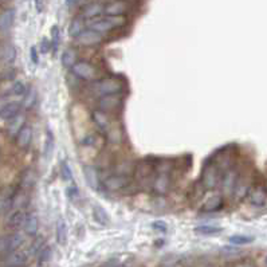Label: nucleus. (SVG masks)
<instances>
[{
  "label": "nucleus",
  "instance_id": "f03ea898",
  "mask_svg": "<svg viewBox=\"0 0 267 267\" xmlns=\"http://www.w3.org/2000/svg\"><path fill=\"white\" fill-rule=\"evenodd\" d=\"M221 172L220 166L217 165V162L208 161L204 166L202 173V184L206 189H215L216 185L220 183Z\"/></svg>",
  "mask_w": 267,
  "mask_h": 267
},
{
  "label": "nucleus",
  "instance_id": "f3484780",
  "mask_svg": "<svg viewBox=\"0 0 267 267\" xmlns=\"http://www.w3.org/2000/svg\"><path fill=\"white\" fill-rule=\"evenodd\" d=\"M249 199L250 203L254 204V206H263L266 203L267 199V192L266 189L263 187H255L254 189H251L249 192Z\"/></svg>",
  "mask_w": 267,
  "mask_h": 267
},
{
  "label": "nucleus",
  "instance_id": "ea45409f",
  "mask_svg": "<svg viewBox=\"0 0 267 267\" xmlns=\"http://www.w3.org/2000/svg\"><path fill=\"white\" fill-rule=\"evenodd\" d=\"M152 227L155 228V230L160 231V232H165V231L168 230V226H166L165 223H164V221H161V220L155 221V223L152 224Z\"/></svg>",
  "mask_w": 267,
  "mask_h": 267
},
{
  "label": "nucleus",
  "instance_id": "c756f323",
  "mask_svg": "<svg viewBox=\"0 0 267 267\" xmlns=\"http://www.w3.org/2000/svg\"><path fill=\"white\" fill-rule=\"evenodd\" d=\"M152 164H149L148 161H143L140 165H137L134 175H136V177H138V180H145L152 173Z\"/></svg>",
  "mask_w": 267,
  "mask_h": 267
},
{
  "label": "nucleus",
  "instance_id": "ddd939ff",
  "mask_svg": "<svg viewBox=\"0 0 267 267\" xmlns=\"http://www.w3.org/2000/svg\"><path fill=\"white\" fill-rule=\"evenodd\" d=\"M16 58V50L14 45L3 43L0 45V62L4 65H11Z\"/></svg>",
  "mask_w": 267,
  "mask_h": 267
},
{
  "label": "nucleus",
  "instance_id": "4468645a",
  "mask_svg": "<svg viewBox=\"0 0 267 267\" xmlns=\"http://www.w3.org/2000/svg\"><path fill=\"white\" fill-rule=\"evenodd\" d=\"M104 11H105V5L100 3V1H94V3L85 5V8L82 9V18L92 20V19L101 16Z\"/></svg>",
  "mask_w": 267,
  "mask_h": 267
},
{
  "label": "nucleus",
  "instance_id": "8fccbe9b",
  "mask_svg": "<svg viewBox=\"0 0 267 267\" xmlns=\"http://www.w3.org/2000/svg\"><path fill=\"white\" fill-rule=\"evenodd\" d=\"M266 262H267V259H266Z\"/></svg>",
  "mask_w": 267,
  "mask_h": 267
},
{
  "label": "nucleus",
  "instance_id": "2f4dec72",
  "mask_svg": "<svg viewBox=\"0 0 267 267\" xmlns=\"http://www.w3.org/2000/svg\"><path fill=\"white\" fill-rule=\"evenodd\" d=\"M24 236L22 232H15L8 236V251H16L23 244Z\"/></svg>",
  "mask_w": 267,
  "mask_h": 267
},
{
  "label": "nucleus",
  "instance_id": "c9c22d12",
  "mask_svg": "<svg viewBox=\"0 0 267 267\" xmlns=\"http://www.w3.org/2000/svg\"><path fill=\"white\" fill-rule=\"evenodd\" d=\"M253 238L251 236H244V235H234L230 238V243L238 244V246H242V244H249L253 242Z\"/></svg>",
  "mask_w": 267,
  "mask_h": 267
},
{
  "label": "nucleus",
  "instance_id": "1a4fd4ad",
  "mask_svg": "<svg viewBox=\"0 0 267 267\" xmlns=\"http://www.w3.org/2000/svg\"><path fill=\"white\" fill-rule=\"evenodd\" d=\"M102 184L107 191H120V189H124L128 187L129 179L125 175L118 173V175H111L109 177H106Z\"/></svg>",
  "mask_w": 267,
  "mask_h": 267
},
{
  "label": "nucleus",
  "instance_id": "0eeeda50",
  "mask_svg": "<svg viewBox=\"0 0 267 267\" xmlns=\"http://www.w3.org/2000/svg\"><path fill=\"white\" fill-rule=\"evenodd\" d=\"M236 183H238V173L236 170L230 168L224 172V175H221L220 185L221 191L224 195H234L235 187H236Z\"/></svg>",
  "mask_w": 267,
  "mask_h": 267
},
{
  "label": "nucleus",
  "instance_id": "bb28decb",
  "mask_svg": "<svg viewBox=\"0 0 267 267\" xmlns=\"http://www.w3.org/2000/svg\"><path fill=\"white\" fill-rule=\"evenodd\" d=\"M77 53L73 49H67L65 50V53L62 54V65L66 69H71L75 63H77Z\"/></svg>",
  "mask_w": 267,
  "mask_h": 267
},
{
  "label": "nucleus",
  "instance_id": "5701e85b",
  "mask_svg": "<svg viewBox=\"0 0 267 267\" xmlns=\"http://www.w3.org/2000/svg\"><path fill=\"white\" fill-rule=\"evenodd\" d=\"M93 217L101 226H107L110 223V217L107 215V212L105 211V208L98 206V204L93 206Z\"/></svg>",
  "mask_w": 267,
  "mask_h": 267
},
{
  "label": "nucleus",
  "instance_id": "09e8293b",
  "mask_svg": "<svg viewBox=\"0 0 267 267\" xmlns=\"http://www.w3.org/2000/svg\"><path fill=\"white\" fill-rule=\"evenodd\" d=\"M1 3H8V1H12V0H0Z\"/></svg>",
  "mask_w": 267,
  "mask_h": 267
},
{
  "label": "nucleus",
  "instance_id": "f8f14e48",
  "mask_svg": "<svg viewBox=\"0 0 267 267\" xmlns=\"http://www.w3.org/2000/svg\"><path fill=\"white\" fill-rule=\"evenodd\" d=\"M15 140H16V145L20 149H26V148L30 147V144L33 141V129H31V126L24 125L23 128L20 129V132L16 134Z\"/></svg>",
  "mask_w": 267,
  "mask_h": 267
},
{
  "label": "nucleus",
  "instance_id": "dca6fc26",
  "mask_svg": "<svg viewBox=\"0 0 267 267\" xmlns=\"http://www.w3.org/2000/svg\"><path fill=\"white\" fill-rule=\"evenodd\" d=\"M24 121H26V117L23 114L19 113L18 115H15L14 118H11L9 121H7V133L11 136V137H16V134L20 132V129L24 126Z\"/></svg>",
  "mask_w": 267,
  "mask_h": 267
},
{
  "label": "nucleus",
  "instance_id": "cd10ccee",
  "mask_svg": "<svg viewBox=\"0 0 267 267\" xmlns=\"http://www.w3.org/2000/svg\"><path fill=\"white\" fill-rule=\"evenodd\" d=\"M54 147H55V140H54V134L51 130H47L46 140H45V147H43V155L47 160L53 156L54 152Z\"/></svg>",
  "mask_w": 267,
  "mask_h": 267
},
{
  "label": "nucleus",
  "instance_id": "a19ab883",
  "mask_svg": "<svg viewBox=\"0 0 267 267\" xmlns=\"http://www.w3.org/2000/svg\"><path fill=\"white\" fill-rule=\"evenodd\" d=\"M39 254H41V261H49L51 258V250L49 247H43Z\"/></svg>",
  "mask_w": 267,
  "mask_h": 267
},
{
  "label": "nucleus",
  "instance_id": "7ed1b4c3",
  "mask_svg": "<svg viewBox=\"0 0 267 267\" xmlns=\"http://www.w3.org/2000/svg\"><path fill=\"white\" fill-rule=\"evenodd\" d=\"M122 90V83L120 79L113 78V77H106L100 81H96L93 86V92L98 96H107V94H120Z\"/></svg>",
  "mask_w": 267,
  "mask_h": 267
},
{
  "label": "nucleus",
  "instance_id": "de8ad7c7",
  "mask_svg": "<svg viewBox=\"0 0 267 267\" xmlns=\"http://www.w3.org/2000/svg\"><path fill=\"white\" fill-rule=\"evenodd\" d=\"M74 1H75V0H66V3H67V4H69V5L73 4Z\"/></svg>",
  "mask_w": 267,
  "mask_h": 267
},
{
  "label": "nucleus",
  "instance_id": "473e14b6",
  "mask_svg": "<svg viewBox=\"0 0 267 267\" xmlns=\"http://www.w3.org/2000/svg\"><path fill=\"white\" fill-rule=\"evenodd\" d=\"M83 30H85V23H83V19L82 18H75L69 26L70 37L77 38L79 34L82 33Z\"/></svg>",
  "mask_w": 267,
  "mask_h": 267
},
{
  "label": "nucleus",
  "instance_id": "6ab92c4d",
  "mask_svg": "<svg viewBox=\"0 0 267 267\" xmlns=\"http://www.w3.org/2000/svg\"><path fill=\"white\" fill-rule=\"evenodd\" d=\"M223 207V198L220 195H214L210 199H207L203 204V212H216Z\"/></svg>",
  "mask_w": 267,
  "mask_h": 267
},
{
  "label": "nucleus",
  "instance_id": "f257e3e1",
  "mask_svg": "<svg viewBox=\"0 0 267 267\" xmlns=\"http://www.w3.org/2000/svg\"><path fill=\"white\" fill-rule=\"evenodd\" d=\"M125 24L124 16H111V15H106V16H98L92 20H89V28H92L94 31L100 34L109 33L113 31L114 28L121 27Z\"/></svg>",
  "mask_w": 267,
  "mask_h": 267
},
{
  "label": "nucleus",
  "instance_id": "aec40b11",
  "mask_svg": "<svg viewBox=\"0 0 267 267\" xmlns=\"http://www.w3.org/2000/svg\"><path fill=\"white\" fill-rule=\"evenodd\" d=\"M67 224H66V221L59 217L58 220H56L55 224V238L56 242L60 244V246H66L67 243Z\"/></svg>",
  "mask_w": 267,
  "mask_h": 267
},
{
  "label": "nucleus",
  "instance_id": "412c9836",
  "mask_svg": "<svg viewBox=\"0 0 267 267\" xmlns=\"http://www.w3.org/2000/svg\"><path fill=\"white\" fill-rule=\"evenodd\" d=\"M23 228L26 234L31 235V236L37 235L38 228H39V220H38V216L35 214H27Z\"/></svg>",
  "mask_w": 267,
  "mask_h": 267
},
{
  "label": "nucleus",
  "instance_id": "9d476101",
  "mask_svg": "<svg viewBox=\"0 0 267 267\" xmlns=\"http://www.w3.org/2000/svg\"><path fill=\"white\" fill-rule=\"evenodd\" d=\"M130 5L126 0H113L105 5L104 14L111 15V16H124L129 11Z\"/></svg>",
  "mask_w": 267,
  "mask_h": 267
},
{
  "label": "nucleus",
  "instance_id": "c85d7f7f",
  "mask_svg": "<svg viewBox=\"0 0 267 267\" xmlns=\"http://www.w3.org/2000/svg\"><path fill=\"white\" fill-rule=\"evenodd\" d=\"M38 94L35 89H28L27 93L23 96V101H22V106L24 109H31L34 107V105L37 104Z\"/></svg>",
  "mask_w": 267,
  "mask_h": 267
},
{
  "label": "nucleus",
  "instance_id": "6e6552de",
  "mask_svg": "<svg viewBox=\"0 0 267 267\" xmlns=\"http://www.w3.org/2000/svg\"><path fill=\"white\" fill-rule=\"evenodd\" d=\"M170 187V176L168 172H159L152 183V189L155 194L165 195L169 191Z\"/></svg>",
  "mask_w": 267,
  "mask_h": 267
},
{
  "label": "nucleus",
  "instance_id": "a18cd8bd",
  "mask_svg": "<svg viewBox=\"0 0 267 267\" xmlns=\"http://www.w3.org/2000/svg\"><path fill=\"white\" fill-rule=\"evenodd\" d=\"M235 267H254V265L250 262H239L235 265Z\"/></svg>",
  "mask_w": 267,
  "mask_h": 267
},
{
  "label": "nucleus",
  "instance_id": "49530a36",
  "mask_svg": "<svg viewBox=\"0 0 267 267\" xmlns=\"http://www.w3.org/2000/svg\"><path fill=\"white\" fill-rule=\"evenodd\" d=\"M35 3H37L38 11H42V0H35Z\"/></svg>",
  "mask_w": 267,
  "mask_h": 267
},
{
  "label": "nucleus",
  "instance_id": "7c9ffc66",
  "mask_svg": "<svg viewBox=\"0 0 267 267\" xmlns=\"http://www.w3.org/2000/svg\"><path fill=\"white\" fill-rule=\"evenodd\" d=\"M251 191L250 188L249 181H246L244 179H238V183H236V187H235L234 195H236L238 198H246V196H249V192Z\"/></svg>",
  "mask_w": 267,
  "mask_h": 267
},
{
  "label": "nucleus",
  "instance_id": "39448f33",
  "mask_svg": "<svg viewBox=\"0 0 267 267\" xmlns=\"http://www.w3.org/2000/svg\"><path fill=\"white\" fill-rule=\"evenodd\" d=\"M122 105V98L120 94H107V96H102L98 101V107L100 110L105 111V113H111L120 109Z\"/></svg>",
  "mask_w": 267,
  "mask_h": 267
},
{
  "label": "nucleus",
  "instance_id": "f704fd0d",
  "mask_svg": "<svg viewBox=\"0 0 267 267\" xmlns=\"http://www.w3.org/2000/svg\"><path fill=\"white\" fill-rule=\"evenodd\" d=\"M27 90L28 89L24 81H15L9 92H11V94H14V96H24L27 93Z\"/></svg>",
  "mask_w": 267,
  "mask_h": 267
},
{
  "label": "nucleus",
  "instance_id": "58836bf2",
  "mask_svg": "<svg viewBox=\"0 0 267 267\" xmlns=\"http://www.w3.org/2000/svg\"><path fill=\"white\" fill-rule=\"evenodd\" d=\"M45 246H43V240L42 239H37L35 242L33 243V246H31V253L33 254H39L41 253V250L43 249Z\"/></svg>",
  "mask_w": 267,
  "mask_h": 267
},
{
  "label": "nucleus",
  "instance_id": "79ce46f5",
  "mask_svg": "<svg viewBox=\"0 0 267 267\" xmlns=\"http://www.w3.org/2000/svg\"><path fill=\"white\" fill-rule=\"evenodd\" d=\"M67 195H69V198L73 200V202H75V199L78 198V188L77 187H70L69 189H67Z\"/></svg>",
  "mask_w": 267,
  "mask_h": 267
},
{
  "label": "nucleus",
  "instance_id": "a878e982",
  "mask_svg": "<svg viewBox=\"0 0 267 267\" xmlns=\"http://www.w3.org/2000/svg\"><path fill=\"white\" fill-rule=\"evenodd\" d=\"M27 259V254L23 251H14L7 259V266L8 267H19L22 266Z\"/></svg>",
  "mask_w": 267,
  "mask_h": 267
},
{
  "label": "nucleus",
  "instance_id": "72a5a7b5",
  "mask_svg": "<svg viewBox=\"0 0 267 267\" xmlns=\"http://www.w3.org/2000/svg\"><path fill=\"white\" fill-rule=\"evenodd\" d=\"M194 231L196 232V234L199 235H216V234H220L221 232V228L220 227H216V226H208V224H206V226H198L195 227Z\"/></svg>",
  "mask_w": 267,
  "mask_h": 267
},
{
  "label": "nucleus",
  "instance_id": "2eb2a0df",
  "mask_svg": "<svg viewBox=\"0 0 267 267\" xmlns=\"http://www.w3.org/2000/svg\"><path fill=\"white\" fill-rule=\"evenodd\" d=\"M15 11L12 8L4 9L0 12V33H8L14 24Z\"/></svg>",
  "mask_w": 267,
  "mask_h": 267
},
{
  "label": "nucleus",
  "instance_id": "20e7f679",
  "mask_svg": "<svg viewBox=\"0 0 267 267\" xmlns=\"http://www.w3.org/2000/svg\"><path fill=\"white\" fill-rule=\"evenodd\" d=\"M71 71L75 77H78L79 79H83V81H88V82L96 81L98 75L97 69L90 62H86V60H78L71 67Z\"/></svg>",
  "mask_w": 267,
  "mask_h": 267
},
{
  "label": "nucleus",
  "instance_id": "e433bc0d",
  "mask_svg": "<svg viewBox=\"0 0 267 267\" xmlns=\"http://www.w3.org/2000/svg\"><path fill=\"white\" fill-rule=\"evenodd\" d=\"M62 176H63V179L70 181V180L73 179V173H71V169H70V166L67 162H63L62 164Z\"/></svg>",
  "mask_w": 267,
  "mask_h": 267
},
{
  "label": "nucleus",
  "instance_id": "4be33fe9",
  "mask_svg": "<svg viewBox=\"0 0 267 267\" xmlns=\"http://www.w3.org/2000/svg\"><path fill=\"white\" fill-rule=\"evenodd\" d=\"M26 216H27V214L23 210H16L11 215V217H9L8 227L9 228H14V230H18L20 227H23L24 221H26Z\"/></svg>",
  "mask_w": 267,
  "mask_h": 267
},
{
  "label": "nucleus",
  "instance_id": "c03bdc74",
  "mask_svg": "<svg viewBox=\"0 0 267 267\" xmlns=\"http://www.w3.org/2000/svg\"><path fill=\"white\" fill-rule=\"evenodd\" d=\"M50 49H51L50 42L46 41V39H45V41L42 42V51H43V53H47V51L50 50Z\"/></svg>",
  "mask_w": 267,
  "mask_h": 267
},
{
  "label": "nucleus",
  "instance_id": "9b49d317",
  "mask_svg": "<svg viewBox=\"0 0 267 267\" xmlns=\"http://www.w3.org/2000/svg\"><path fill=\"white\" fill-rule=\"evenodd\" d=\"M22 102L19 101H11L7 102L4 105L0 107V121H9L11 118H14L15 115H18L22 109Z\"/></svg>",
  "mask_w": 267,
  "mask_h": 267
},
{
  "label": "nucleus",
  "instance_id": "393cba45",
  "mask_svg": "<svg viewBox=\"0 0 267 267\" xmlns=\"http://www.w3.org/2000/svg\"><path fill=\"white\" fill-rule=\"evenodd\" d=\"M93 121L96 122V125H97L102 132H106V130H109V128H110V125H109V118H107V115H106L105 111L102 110L94 111V113H93Z\"/></svg>",
  "mask_w": 267,
  "mask_h": 267
},
{
  "label": "nucleus",
  "instance_id": "4c0bfd02",
  "mask_svg": "<svg viewBox=\"0 0 267 267\" xmlns=\"http://www.w3.org/2000/svg\"><path fill=\"white\" fill-rule=\"evenodd\" d=\"M51 37H53V45H54V47H58V42H59V28L56 27V26H54L53 27V30H51Z\"/></svg>",
  "mask_w": 267,
  "mask_h": 267
},
{
  "label": "nucleus",
  "instance_id": "a211bd4d",
  "mask_svg": "<svg viewBox=\"0 0 267 267\" xmlns=\"http://www.w3.org/2000/svg\"><path fill=\"white\" fill-rule=\"evenodd\" d=\"M83 176H85V180H86L89 187L94 189V191H97L98 185H100V177H98V172L96 170V168L85 166L83 168Z\"/></svg>",
  "mask_w": 267,
  "mask_h": 267
},
{
  "label": "nucleus",
  "instance_id": "b1692460",
  "mask_svg": "<svg viewBox=\"0 0 267 267\" xmlns=\"http://www.w3.org/2000/svg\"><path fill=\"white\" fill-rule=\"evenodd\" d=\"M35 179H37V175L33 169H26L22 173V177H20V188L22 191H28V189L33 188V185L35 184Z\"/></svg>",
  "mask_w": 267,
  "mask_h": 267
},
{
  "label": "nucleus",
  "instance_id": "37998d69",
  "mask_svg": "<svg viewBox=\"0 0 267 267\" xmlns=\"http://www.w3.org/2000/svg\"><path fill=\"white\" fill-rule=\"evenodd\" d=\"M30 56H31L33 63L38 65V62H39V54H38L37 47H31V50H30Z\"/></svg>",
  "mask_w": 267,
  "mask_h": 267
},
{
  "label": "nucleus",
  "instance_id": "423d86ee",
  "mask_svg": "<svg viewBox=\"0 0 267 267\" xmlns=\"http://www.w3.org/2000/svg\"><path fill=\"white\" fill-rule=\"evenodd\" d=\"M75 41H77V43L81 45V46L90 47L100 45V43L104 41V37H102V34L94 31L92 28H88V30H83L82 33L75 38Z\"/></svg>",
  "mask_w": 267,
  "mask_h": 267
}]
</instances>
